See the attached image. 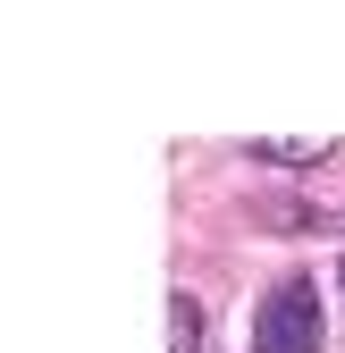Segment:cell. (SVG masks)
Here are the masks:
<instances>
[{
	"mask_svg": "<svg viewBox=\"0 0 345 353\" xmlns=\"http://www.w3.org/2000/svg\"><path fill=\"white\" fill-rule=\"evenodd\" d=\"M328 143H253V160H270V168H312Z\"/></svg>",
	"mask_w": 345,
	"mask_h": 353,
	"instance_id": "3957f363",
	"label": "cell"
},
{
	"mask_svg": "<svg viewBox=\"0 0 345 353\" xmlns=\"http://www.w3.org/2000/svg\"><path fill=\"white\" fill-rule=\"evenodd\" d=\"M168 353H202V312H194V294L168 303Z\"/></svg>",
	"mask_w": 345,
	"mask_h": 353,
	"instance_id": "7a4b0ae2",
	"label": "cell"
},
{
	"mask_svg": "<svg viewBox=\"0 0 345 353\" xmlns=\"http://www.w3.org/2000/svg\"><path fill=\"white\" fill-rule=\"evenodd\" d=\"M253 353H320V286L278 278L253 312Z\"/></svg>",
	"mask_w": 345,
	"mask_h": 353,
	"instance_id": "6da1fadb",
	"label": "cell"
}]
</instances>
